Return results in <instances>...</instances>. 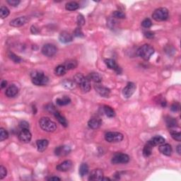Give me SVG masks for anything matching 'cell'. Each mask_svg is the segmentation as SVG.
Returning <instances> with one entry per match:
<instances>
[{"instance_id":"6da1fadb","label":"cell","mask_w":181,"mask_h":181,"mask_svg":"<svg viewBox=\"0 0 181 181\" xmlns=\"http://www.w3.org/2000/svg\"><path fill=\"white\" fill-rule=\"evenodd\" d=\"M31 80L34 85L44 86L46 85L49 81V79L45 76L43 72L34 71L31 73Z\"/></svg>"},{"instance_id":"7a4b0ae2","label":"cell","mask_w":181,"mask_h":181,"mask_svg":"<svg viewBox=\"0 0 181 181\" xmlns=\"http://www.w3.org/2000/svg\"><path fill=\"white\" fill-rule=\"evenodd\" d=\"M39 124L42 130L45 132H53L57 130V124L49 118H41L39 120Z\"/></svg>"},{"instance_id":"3957f363","label":"cell","mask_w":181,"mask_h":181,"mask_svg":"<svg viewBox=\"0 0 181 181\" xmlns=\"http://www.w3.org/2000/svg\"><path fill=\"white\" fill-rule=\"evenodd\" d=\"M154 53V48L149 44H145L141 46L137 50V55L144 60H149Z\"/></svg>"},{"instance_id":"277c9868","label":"cell","mask_w":181,"mask_h":181,"mask_svg":"<svg viewBox=\"0 0 181 181\" xmlns=\"http://www.w3.org/2000/svg\"><path fill=\"white\" fill-rule=\"evenodd\" d=\"M152 17L156 21H164L168 18V10L166 8H158L152 14Z\"/></svg>"},{"instance_id":"5b68a950","label":"cell","mask_w":181,"mask_h":181,"mask_svg":"<svg viewBox=\"0 0 181 181\" xmlns=\"http://www.w3.org/2000/svg\"><path fill=\"white\" fill-rule=\"evenodd\" d=\"M123 134L118 132H108L105 134V140L109 143H116L123 140Z\"/></svg>"},{"instance_id":"8992f818","label":"cell","mask_w":181,"mask_h":181,"mask_svg":"<svg viewBox=\"0 0 181 181\" xmlns=\"http://www.w3.org/2000/svg\"><path fill=\"white\" fill-rule=\"evenodd\" d=\"M41 52L43 53V55L46 56V57H53L54 55L57 53V49L55 47V45H53V44H45L43 46L41 49Z\"/></svg>"},{"instance_id":"52a82bcc","label":"cell","mask_w":181,"mask_h":181,"mask_svg":"<svg viewBox=\"0 0 181 181\" xmlns=\"http://www.w3.org/2000/svg\"><path fill=\"white\" fill-rule=\"evenodd\" d=\"M130 161V157L127 154H122V153H118L112 156L111 162L113 164H127Z\"/></svg>"},{"instance_id":"ba28073f","label":"cell","mask_w":181,"mask_h":181,"mask_svg":"<svg viewBox=\"0 0 181 181\" xmlns=\"http://www.w3.org/2000/svg\"><path fill=\"white\" fill-rule=\"evenodd\" d=\"M136 88L137 86L135 84L132 83V82H129L125 87L123 88V91H122V94H123L124 97L126 98L131 97L135 92Z\"/></svg>"},{"instance_id":"9c48e42d","label":"cell","mask_w":181,"mask_h":181,"mask_svg":"<svg viewBox=\"0 0 181 181\" xmlns=\"http://www.w3.org/2000/svg\"><path fill=\"white\" fill-rule=\"evenodd\" d=\"M32 138V134L29 129H22L19 134V140L23 143H29Z\"/></svg>"},{"instance_id":"30bf717a","label":"cell","mask_w":181,"mask_h":181,"mask_svg":"<svg viewBox=\"0 0 181 181\" xmlns=\"http://www.w3.org/2000/svg\"><path fill=\"white\" fill-rule=\"evenodd\" d=\"M95 90L97 93L102 97H108L110 96V91L106 86L101 85L100 84H96Z\"/></svg>"},{"instance_id":"8fae6325","label":"cell","mask_w":181,"mask_h":181,"mask_svg":"<svg viewBox=\"0 0 181 181\" xmlns=\"http://www.w3.org/2000/svg\"><path fill=\"white\" fill-rule=\"evenodd\" d=\"M103 178V171L100 168H96L91 172L88 177L89 180H102Z\"/></svg>"},{"instance_id":"7c38bea8","label":"cell","mask_w":181,"mask_h":181,"mask_svg":"<svg viewBox=\"0 0 181 181\" xmlns=\"http://www.w3.org/2000/svg\"><path fill=\"white\" fill-rule=\"evenodd\" d=\"M78 85L80 86V88L83 93H88L91 90V81L88 77H84L79 82Z\"/></svg>"},{"instance_id":"4fadbf2b","label":"cell","mask_w":181,"mask_h":181,"mask_svg":"<svg viewBox=\"0 0 181 181\" xmlns=\"http://www.w3.org/2000/svg\"><path fill=\"white\" fill-rule=\"evenodd\" d=\"M72 166H73V163H72V161L66 160L61 163V164L57 165V167H56V169L59 170V171L66 172L71 169Z\"/></svg>"},{"instance_id":"5bb4252c","label":"cell","mask_w":181,"mask_h":181,"mask_svg":"<svg viewBox=\"0 0 181 181\" xmlns=\"http://www.w3.org/2000/svg\"><path fill=\"white\" fill-rule=\"evenodd\" d=\"M28 21H29V19L26 17H20L12 20L9 24L13 27H20L25 25Z\"/></svg>"},{"instance_id":"9a60e30c","label":"cell","mask_w":181,"mask_h":181,"mask_svg":"<svg viewBox=\"0 0 181 181\" xmlns=\"http://www.w3.org/2000/svg\"><path fill=\"white\" fill-rule=\"evenodd\" d=\"M71 152V148L68 146H60L55 149V154L56 156H62L69 154Z\"/></svg>"},{"instance_id":"2e32d148","label":"cell","mask_w":181,"mask_h":181,"mask_svg":"<svg viewBox=\"0 0 181 181\" xmlns=\"http://www.w3.org/2000/svg\"><path fill=\"white\" fill-rule=\"evenodd\" d=\"M102 120L99 118H93L88 122V126L92 130H97L101 126Z\"/></svg>"},{"instance_id":"e0dca14e","label":"cell","mask_w":181,"mask_h":181,"mask_svg":"<svg viewBox=\"0 0 181 181\" xmlns=\"http://www.w3.org/2000/svg\"><path fill=\"white\" fill-rule=\"evenodd\" d=\"M18 93H19V88L17 86H15L14 84H12V85L9 86L5 91L6 96L9 98L15 97Z\"/></svg>"},{"instance_id":"ac0fdd59","label":"cell","mask_w":181,"mask_h":181,"mask_svg":"<svg viewBox=\"0 0 181 181\" xmlns=\"http://www.w3.org/2000/svg\"><path fill=\"white\" fill-rule=\"evenodd\" d=\"M59 40L62 43H68L72 41L73 36L72 35V34H70L67 31H63L60 34Z\"/></svg>"},{"instance_id":"d6986e66","label":"cell","mask_w":181,"mask_h":181,"mask_svg":"<svg viewBox=\"0 0 181 181\" xmlns=\"http://www.w3.org/2000/svg\"><path fill=\"white\" fill-rule=\"evenodd\" d=\"M158 149H159V152L161 153L162 154H164L165 156H170L173 152L171 146H170L169 144H161V145H160Z\"/></svg>"},{"instance_id":"ffe728a7","label":"cell","mask_w":181,"mask_h":181,"mask_svg":"<svg viewBox=\"0 0 181 181\" xmlns=\"http://www.w3.org/2000/svg\"><path fill=\"white\" fill-rule=\"evenodd\" d=\"M148 142L152 145L153 147L155 146L161 145V144L165 143V139L161 136L156 135L151 139L150 140L148 141Z\"/></svg>"},{"instance_id":"44dd1931","label":"cell","mask_w":181,"mask_h":181,"mask_svg":"<svg viewBox=\"0 0 181 181\" xmlns=\"http://www.w3.org/2000/svg\"><path fill=\"white\" fill-rule=\"evenodd\" d=\"M48 144H49V142L47 140H37L36 142L38 151L40 152H43L47 149Z\"/></svg>"},{"instance_id":"7402d4cb","label":"cell","mask_w":181,"mask_h":181,"mask_svg":"<svg viewBox=\"0 0 181 181\" xmlns=\"http://www.w3.org/2000/svg\"><path fill=\"white\" fill-rule=\"evenodd\" d=\"M105 63L107 67L110 69H113L115 72H117L118 73H120V68L118 67V65L116 63L115 61L112 59H106L105 60Z\"/></svg>"},{"instance_id":"603a6c76","label":"cell","mask_w":181,"mask_h":181,"mask_svg":"<svg viewBox=\"0 0 181 181\" xmlns=\"http://www.w3.org/2000/svg\"><path fill=\"white\" fill-rule=\"evenodd\" d=\"M88 79L96 84H100L102 81V76L98 73H96V72L91 73L88 76Z\"/></svg>"},{"instance_id":"cb8c5ba5","label":"cell","mask_w":181,"mask_h":181,"mask_svg":"<svg viewBox=\"0 0 181 181\" xmlns=\"http://www.w3.org/2000/svg\"><path fill=\"white\" fill-rule=\"evenodd\" d=\"M53 114L54 115H55L56 119L58 120V122H59L62 126H64V127H67L68 126V122L67 121V120L65 119V118L61 115V114H60L59 112L56 111V110L53 112Z\"/></svg>"},{"instance_id":"d4e9b609","label":"cell","mask_w":181,"mask_h":181,"mask_svg":"<svg viewBox=\"0 0 181 181\" xmlns=\"http://www.w3.org/2000/svg\"><path fill=\"white\" fill-rule=\"evenodd\" d=\"M77 62L76 60H69L68 61H66L64 62V64H63L64 67L66 68V69L67 70H71V69H74L77 67Z\"/></svg>"},{"instance_id":"484cf974","label":"cell","mask_w":181,"mask_h":181,"mask_svg":"<svg viewBox=\"0 0 181 181\" xmlns=\"http://www.w3.org/2000/svg\"><path fill=\"white\" fill-rule=\"evenodd\" d=\"M76 83L75 81H72V80L70 79H65L62 81V86H64V88H67V89L69 90H72L74 88H75L76 87Z\"/></svg>"},{"instance_id":"4316f807","label":"cell","mask_w":181,"mask_h":181,"mask_svg":"<svg viewBox=\"0 0 181 181\" xmlns=\"http://www.w3.org/2000/svg\"><path fill=\"white\" fill-rule=\"evenodd\" d=\"M71 102V99L70 98L68 97V96H64L62 98H59L56 100V103L58 106H66L68 105V104L70 103Z\"/></svg>"},{"instance_id":"83f0119b","label":"cell","mask_w":181,"mask_h":181,"mask_svg":"<svg viewBox=\"0 0 181 181\" xmlns=\"http://www.w3.org/2000/svg\"><path fill=\"white\" fill-rule=\"evenodd\" d=\"M79 8V5L76 2H70L66 4L65 9L68 11H76Z\"/></svg>"},{"instance_id":"f1b7e54d","label":"cell","mask_w":181,"mask_h":181,"mask_svg":"<svg viewBox=\"0 0 181 181\" xmlns=\"http://www.w3.org/2000/svg\"><path fill=\"white\" fill-rule=\"evenodd\" d=\"M153 146L147 142V143L146 144V145L144 146L143 149V155L145 157H149V156L152 155V153Z\"/></svg>"},{"instance_id":"f546056e","label":"cell","mask_w":181,"mask_h":181,"mask_svg":"<svg viewBox=\"0 0 181 181\" xmlns=\"http://www.w3.org/2000/svg\"><path fill=\"white\" fill-rule=\"evenodd\" d=\"M79 175L81 177L85 176L88 174V165L86 164V163H83V164H81V166H80V167H79Z\"/></svg>"},{"instance_id":"4dcf8cb0","label":"cell","mask_w":181,"mask_h":181,"mask_svg":"<svg viewBox=\"0 0 181 181\" xmlns=\"http://www.w3.org/2000/svg\"><path fill=\"white\" fill-rule=\"evenodd\" d=\"M103 110L104 112H105L106 115L108 118H113L115 116V110L112 109L111 107H110V106H105L103 107Z\"/></svg>"},{"instance_id":"1f68e13d","label":"cell","mask_w":181,"mask_h":181,"mask_svg":"<svg viewBox=\"0 0 181 181\" xmlns=\"http://www.w3.org/2000/svg\"><path fill=\"white\" fill-rule=\"evenodd\" d=\"M66 72H67V69H66V68L64 67V65L57 66V67H56L55 69V74L57 76H59L64 75Z\"/></svg>"},{"instance_id":"d6a6232c","label":"cell","mask_w":181,"mask_h":181,"mask_svg":"<svg viewBox=\"0 0 181 181\" xmlns=\"http://www.w3.org/2000/svg\"><path fill=\"white\" fill-rule=\"evenodd\" d=\"M166 122L167 126H168L169 128H173L177 126V121L173 118L168 117L166 119Z\"/></svg>"},{"instance_id":"836d02e7","label":"cell","mask_w":181,"mask_h":181,"mask_svg":"<svg viewBox=\"0 0 181 181\" xmlns=\"http://www.w3.org/2000/svg\"><path fill=\"white\" fill-rule=\"evenodd\" d=\"M9 9H8L7 7L2 6L1 8H0V17H1L2 19H5V18H7L8 16L9 15Z\"/></svg>"},{"instance_id":"e575fe53","label":"cell","mask_w":181,"mask_h":181,"mask_svg":"<svg viewBox=\"0 0 181 181\" xmlns=\"http://www.w3.org/2000/svg\"><path fill=\"white\" fill-rule=\"evenodd\" d=\"M8 56H9V57L10 58V59H11L14 62H15V63H20V62H21V58H20L19 56L15 55L14 53H11V52H9V53H8Z\"/></svg>"},{"instance_id":"d590c367","label":"cell","mask_w":181,"mask_h":181,"mask_svg":"<svg viewBox=\"0 0 181 181\" xmlns=\"http://www.w3.org/2000/svg\"><path fill=\"white\" fill-rule=\"evenodd\" d=\"M170 133L171 134L172 138L173 140L178 141V142H180L181 141V133L180 132H176L175 130H170Z\"/></svg>"},{"instance_id":"8d00e7d4","label":"cell","mask_w":181,"mask_h":181,"mask_svg":"<svg viewBox=\"0 0 181 181\" xmlns=\"http://www.w3.org/2000/svg\"><path fill=\"white\" fill-rule=\"evenodd\" d=\"M8 137H9V134H8L7 130L4 128L0 129V141L3 142L4 140H7Z\"/></svg>"},{"instance_id":"74e56055","label":"cell","mask_w":181,"mask_h":181,"mask_svg":"<svg viewBox=\"0 0 181 181\" xmlns=\"http://www.w3.org/2000/svg\"><path fill=\"white\" fill-rule=\"evenodd\" d=\"M112 16L116 19H122L125 18V14L123 13V12L120 11H115L113 13H112Z\"/></svg>"},{"instance_id":"f35d334b","label":"cell","mask_w":181,"mask_h":181,"mask_svg":"<svg viewBox=\"0 0 181 181\" xmlns=\"http://www.w3.org/2000/svg\"><path fill=\"white\" fill-rule=\"evenodd\" d=\"M142 27L145 28V29H149L152 26V22L151 21V19H144L142 22Z\"/></svg>"},{"instance_id":"ab89813d","label":"cell","mask_w":181,"mask_h":181,"mask_svg":"<svg viewBox=\"0 0 181 181\" xmlns=\"http://www.w3.org/2000/svg\"><path fill=\"white\" fill-rule=\"evenodd\" d=\"M76 21H77V24L79 26H84V24H85V19H84V16L81 14H79L77 17V19H76Z\"/></svg>"},{"instance_id":"60d3db41","label":"cell","mask_w":181,"mask_h":181,"mask_svg":"<svg viewBox=\"0 0 181 181\" xmlns=\"http://www.w3.org/2000/svg\"><path fill=\"white\" fill-rule=\"evenodd\" d=\"M7 168L3 166H0V179H1V180L2 179H3L5 177L7 176Z\"/></svg>"},{"instance_id":"b9f144b4","label":"cell","mask_w":181,"mask_h":181,"mask_svg":"<svg viewBox=\"0 0 181 181\" xmlns=\"http://www.w3.org/2000/svg\"><path fill=\"white\" fill-rule=\"evenodd\" d=\"M7 2L12 7H17L21 2V1L20 0H7Z\"/></svg>"},{"instance_id":"7bdbcfd3","label":"cell","mask_w":181,"mask_h":181,"mask_svg":"<svg viewBox=\"0 0 181 181\" xmlns=\"http://www.w3.org/2000/svg\"><path fill=\"white\" fill-rule=\"evenodd\" d=\"M179 109H180V105H179L178 103H174L172 104L171 108H170V110H172L173 112H177L178 111Z\"/></svg>"},{"instance_id":"ee69618b","label":"cell","mask_w":181,"mask_h":181,"mask_svg":"<svg viewBox=\"0 0 181 181\" xmlns=\"http://www.w3.org/2000/svg\"><path fill=\"white\" fill-rule=\"evenodd\" d=\"M19 126L21 129H29V122L23 120L19 123Z\"/></svg>"},{"instance_id":"f6af8a7d","label":"cell","mask_w":181,"mask_h":181,"mask_svg":"<svg viewBox=\"0 0 181 181\" xmlns=\"http://www.w3.org/2000/svg\"><path fill=\"white\" fill-rule=\"evenodd\" d=\"M74 35L76 36V37H84V34L82 33L80 28H77V29L74 31Z\"/></svg>"},{"instance_id":"bcb514c9","label":"cell","mask_w":181,"mask_h":181,"mask_svg":"<svg viewBox=\"0 0 181 181\" xmlns=\"http://www.w3.org/2000/svg\"><path fill=\"white\" fill-rule=\"evenodd\" d=\"M144 35L146 38H153L154 36V33L150 31H146L144 32Z\"/></svg>"},{"instance_id":"7dc6e473","label":"cell","mask_w":181,"mask_h":181,"mask_svg":"<svg viewBox=\"0 0 181 181\" xmlns=\"http://www.w3.org/2000/svg\"><path fill=\"white\" fill-rule=\"evenodd\" d=\"M31 31L33 34H37L38 33V32H39L38 29L35 26H32L31 28Z\"/></svg>"},{"instance_id":"c3c4849f","label":"cell","mask_w":181,"mask_h":181,"mask_svg":"<svg viewBox=\"0 0 181 181\" xmlns=\"http://www.w3.org/2000/svg\"><path fill=\"white\" fill-rule=\"evenodd\" d=\"M48 180H60L61 179H60V178H58V177L57 176H52V177H50L49 178H48Z\"/></svg>"},{"instance_id":"681fc988","label":"cell","mask_w":181,"mask_h":181,"mask_svg":"<svg viewBox=\"0 0 181 181\" xmlns=\"http://www.w3.org/2000/svg\"><path fill=\"white\" fill-rule=\"evenodd\" d=\"M7 86V81H5V80H3L1 83V88H5Z\"/></svg>"},{"instance_id":"f907efd6","label":"cell","mask_w":181,"mask_h":181,"mask_svg":"<svg viewBox=\"0 0 181 181\" xmlns=\"http://www.w3.org/2000/svg\"><path fill=\"white\" fill-rule=\"evenodd\" d=\"M176 152L179 155H180V154H181V145L180 144H179V145H178V146H177Z\"/></svg>"}]
</instances>
